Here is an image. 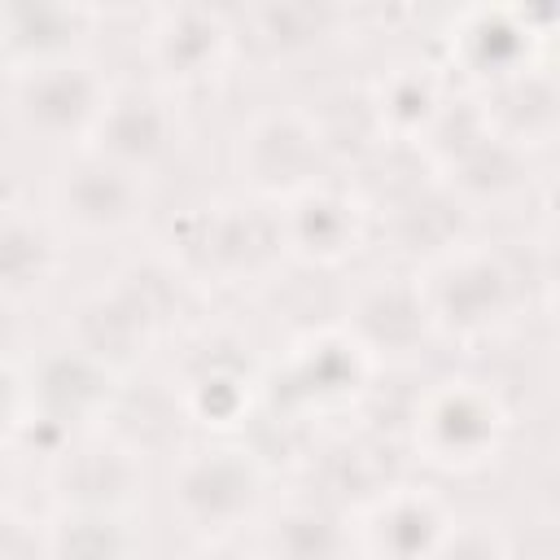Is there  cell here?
I'll list each match as a JSON object with an SVG mask.
<instances>
[{"mask_svg":"<svg viewBox=\"0 0 560 560\" xmlns=\"http://www.w3.org/2000/svg\"><path fill=\"white\" fill-rule=\"evenodd\" d=\"M464 232V206L446 188H420L389 206V236L402 254H455Z\"/></svg>","mask_w":560,"mask_h":560,"instance_id":"obj_25","label":"cell"},{"mask_svg":"<svg viewBox=\"0 0 560 560\" xmlns=\"http://www.w3.org/2000/svg\"><path fill=\"white\" fill-rule=\"evenodd\" d=\"M280 232H284V254H298L311 267H337L363 241V206L319 184L280 210Z\"/></svg>","mask_w":560,"mask_h":560,"instance_id":"obj_13","label":"cell"},{"mask_svg":"<svg viewBox=\"0 0 560 560\" xmlns=\"http://www.w3.org/2000/svg\"><path fill=\"white\" fill-rule=\"evenodd\" d=\"M249 346H241L228 332L206 337L192 346L179 363L175 398L184 407V420L197 424H236L249 407Z\"/></svg>","mask_w":560,"mask_h":560,"instance_id":"obj_9","label":"cell"},{"mask_svg":"<svg viewBox=\"0 0 560 560\" xmlns=\"http://www.w3.org/2000/svg\"><path fill=\"white\" fill-rule=\"evenodd\" d=\"M442 171L451 175L446 192L459 206H468V201H499V197H508V192H516L525 184V153L486 131L477 144L455 153Z\"/></svg>","mask_w":560,"mask_h":560,"instance_id":"obj_24","label":"cell"},{"mask_svg":"<svg viewBox=\"0 0 560 560\" xmlns=\"http://www.w3.org/2000/svg\"><path fill=\"white\" fill-rule=\"evenodd\" d=\"M346 332L368 350V359L372 354H407V350H416L433 332V319H429L420 284L398 280V276H376L372 284H363L354 293Z\"/></svg>","mask_w":560,"mask_h":560,"instance_id":"obj_14","label":"cell"},{"mask_svg":"<svg viewBox=\"0 0 560 560\" xmlns=\"http://www.w3.org/2000/svg\"><path fill=\"white\" fill-rule=\"evenodd\" d=\"M433 560H512V547L494 525L468 521V525H451L446 529V538L433 551Z\"/></svg>","mask_w":560,"mask_h":560,"instance_id":"obj_29","label":"cell"},{"mask_svg":"<svg viewBox=\"0 0 560 560\" xmlns=\"http://www.w3.org/2000/svg\"><path fill=\"white\" fill-rule=\"evenodd\" d=\"M140 486H144L140 455L118 438H83L52 459V490L66 512L118 516L136 503Z\"/></svg>","mask_w":560,"mask_h":560,"instance_id":"obj_7","label":"cell"},{"mask_svg":"<svg viewBox=\"0 0 560 560\" xmlns=\"http://www.w3.org/2000/svg\"><path fill=\"white\" fill-rule=\"evenodd\" d=\"M542 35L529 31L525 9H468L451 26V52L468 79L494 88L534 66V48Z\"/></svg>","mask_w":560,"mask_h":560,"instance_id":"obj_12","label":"cell"},{"mask_svg":"<svg viewBox=\"0 0 560 560\" xmlns=\"http://www.w3.org/2000/svg\"><path fill=\"white\" fill-rule=\"evenodd\" d=\"M114 394H118L114 372L83 359L79 350H61L39 363L35 385H31V411L61 424L66 433H74L88 420H105Z\"/></svg>","mask_w":560,"mask_h":560,"instance_id":"obj_16","label":"cell"},{"mask_svg":"<svg viewBox=\"0 0 560 560\" xmlns=\"http://www.w3.org/2000/svg\"><path fill=\"white\" fill-rule=\"evenodd\" d=\"M481 105V118H486V131L499 136L503 144L512 149H534V144H547L556 136V122H560V92H556V79L538 66L494 83L486 92Z\"/></svg>","mask_w":560,"mask_h":560,"instance_id":"obj_17","label":"cell"},{"mask_svg":"<svg viewBox=\"0 0 560 560\" xmlns=\"http://www.w3.org/2000/svg\"><path fill=\"white\" fill-rule=\"evenodd\" d=\"M57 276L52 232L22 210H0V298L22 302Z\"/></svg>","mask_w":560,"mask_h":560,"instance_id":"obj_23","label":"cell"},{"mask_svg":"<svg viewBox=\"0 0 560 560\" xmlns=\"http://www.w3.org/2000/svg\"><path fill=\"white\" fill-rule=\"evenodd\" d=\"M228 52V26L219 13L210 9H197V4H179V9H166L153 31H149V57L162 74L188 83V79H201L210 74Z\"/></svg>","mask_w":560,"mask_h":560,"instance_id":"obj_20","label":"cell"},{"mask_svg":"<svg viewBox=\"0 0 560 560\" xmlns=\"http://www.w3.org/2000/svg\"><path fill=\"white\" fill-rule=\"evenodd\" d=\"M328 149L306 109H267L236 140V171L258 197H302L319 188Z\"/></svg>","mask_w":560,"mask_h":560,"instance_id":"obj_4","label":"cell"},{"mask_svg":"<svg viewBox=\"0 0 560 560\" xmlns=\"http://www.w3.org/2000/svg\"><path fill=\"white\" fill-rule=\"evenodd\" d=\"M363 381H368V350L350 332H319L293 350L284 394L306 407H332L354 398Z\"/></svg>","mask_w":560,"mask_h":560,"instance_id":"obj_18","label":"cell"},{"mask_svg":"<svg viewBox=\"0 0 560 560\" xmlns=\"http://www.w3.org/2000/svg\"><path fill=\"white\" fill-rule=\"evenodd\" d=\"M171 245H179L184 271H210L223 280L267 276L284 258L280 214L258 201H223L192 210L171 232Z\"/></svg>","mask_w":560,"mask_h":560,"instance_id":"obj_2","label":"cell"},{"mask_svg":"<svg viewBox=\"0 0 560 560\" xmlns=\"http://www.w3.org/2000/svg\"><path fill=\"white\" fill-rule=\"evenodd\" d=\"M175 144V118L171 109L144 92V88H122L109 92L96 127H92V153L140 175L149 166H158Z\"/></svg>","mask_w":560,"mask_h":560,"instance_id":"obj_10","label":"cell"},{"mask_svg":"<svg viewBox=\"0 0 560 560\" xmlns=\"http://www.w3.org/2000/svg\"><path fill=\"white\" fill-rule=\"evenodd\" d=\"M420 293H424L433 328L455 332V337H477V332H490L512 311L516 280L494 254L459 249L433 267L429 284H420Z\"/></svg>","mask_w":560,"mask_h":560,"instance_id":"obj_5","label":"cell"},{"mask_svg":"<svg viewBox=\"0 0 560 560\" xmlns=\"http://www.w3.org/2000/svg\"><path fill=\"white\" fill-rule=\"evenodd\" d=\"M92 13L79 4H4L0 9V57L22 74L48 61L74 57Z\"/></svg>","mask_w":560,"mask_h":560,"instance_id":"obj_19","label":"cell"},{"mask_svg":"<svg viewBox=\"0 0 560 560\" xmlns=\"http://www.w3.org/2000/svg\"><path fill=\"white\" fill-rule=\"evenodd\" d=\"M372 101H376L385 136L416 144L429 131V122L438 118V109L446 105V92H442V79L424 61H398L372 88Z\"/></svg>","mask_w":560,"mask_h":560,"instance_id":"obj_22","label":"cell"},{"mask_svg":"<svg viewBox=\"0 0 560 560\" xmlns=\"http://www.w3.org/2000/svg\"><path fill=\"white\" fill-rule=\"evenodd\" d=\"M57 206L79 232L105 236V232H122L136 223V214L144 206V188H140V175L88 153L83 162H74L61 175Z\"/></svg>","mask_w":560,"mask_h":560,"instance_id":"obj_15","label":"cell"},{"mask_svg":"<svg viewBox=\"0 0 560 560\" xmlns=\"http://www.w3.org/2000/svg\"><path fill=\"white\" fill-rule=\"evenodd\" d=\"M9 490H13V477H9V464L0 459V512H9Z\"/></svg>","mask_w":560,"mask_h":560,"instance_id":"obj_34","label":"cell"},{"mask_svg":"<svg viewBox=\"0 0 560 560\" xmlns=\"http://www.w3.org/2000/svg\"><path fill=\"white\" fill-rule=\"evenodd\" d=\"M311 122L328 149V162L350 153V158H368L372 149H381L389 136L381 127V114H376V101L368 88H341L332 96H324L315 109H311Z\"/></svg>","mask_w":560,"mask_h":560,"instance_id":"obj_26","label":"cell"},{"mask_svg":"<svg viewBox=\"0 0 560 560\" xmlns=\"http://www.w3.org/2000/svg\"><path fill=\"white\" fill-rule=\"evenodd\" d=\"M48 534V560H127L131 534L118 516L105 512H66L52 521Z\"/></svg>","mask_w":560,"mask_h":560,"instance_id":"obj_27","label":"cell"},{"mask_svg":"<svg viewBox=\"0 0 560 560\" xmlns=\"http://www.w3.org/2000/svg\"><path fill=\"white\" fill-rule=\"evenodd\" d=\"M416 451L424 464L446 472L486 468L508 438V411L481 381H442L416 402Z\"/></svg>","mask_w":560,"mask_h":560,"instance_id":"obj_1","label":"cell"},{"mask_svg":"<svg viewBox=\"0 0 560 560\" xmlns=\"http://www.w3.org/2000/svg\"><path fill=\"white\" fill-rule=\"evenodd\" d=\"M451 512L429 490H381L363 516V547L372 560H433L451 529Z\"/></svg>","mask_w":560,"mask_h":560,"instance_id":"obj_11","label":"cell"},{"mask_svg":"<svg viewBox=\"0 0 560 560\" xmlns=\"http://www.w3.org/2000/svg\"><path fill=\"white\" fill-rule=\"evenodd\" d=\"M0 560H48V534L18 512H0Z\"/></svg>","mask_w":560,"mask_h":560,"instance_id":"obj_30","label":"cell"},{"mask_svg":"<svg viewBox=\"0 0 560 560\" xmlns=\"http://www.w3.org/2000/svg\"><path fill=\"white\" fill-rule=\"evenodd\" d=\"M267 560H350L354 538L332 503H289L267 525Z\"/></svg>","mask_w":560,"mask_h":560,"instance_id":"obj_21","label":"cell"},{"mask_svg":"<svg viewBox=\"0 0 560 560\" xmlns=\"http://www.w3.org/2000/svg\"><path fill=\"white\" fill-rule=\"evenodd\" d=\"M332 13L328 9H315V4H262L254 9V26H258V39L271 48V52H302L311 44L324 39Z\"/></svg>","mask_w":560,"mask_h":560,"instance_id":"obj_28","label":"cell"},{"mask_svg":"<svg viewBox=\"0 0 560 560\" xmlns=\"http://www.w3.org/2000/svg\"><path fill=\"white\" fill-rule=\"evenodd\" d=\"M26 411H31V389H26V381L18 376L13 363H0V442H4V438H18Z\"/></svg>","mask_w":560,"mask_h":560,"instance_id":"obj_31","label":"cell"},{"mask_svg":"<svg viewBox=\"0 0 560 560\" xmlns=\"http://www.w3.org/2000/svg\"><path fill=\"white\" fill-rule=\"evenodd\" d=\"M70 350H79L83 359L101 363L105 372H122V368H136L153 337H158V324L144 315V306L118 284L109 280L105 289L79 298V306L70 311Z\"/></svg>","mask_w":560,"mask_h":560,"instance_id":"obj_8","label":"cell"},{"mask_svg":"<svg viewBox=\"0 0 560 560\" xmlns=\"http://www.w3.org/2000/svg\"><path fill=\"white\" fill-rule=\"evenodd\" d=\"M188 560H254L245 547H236V542H223V538H210L201 551H192Z\"/></svg>","mask_w":560,"mask_h":560,"instance_id":"obj_33","label":"cell"},{"mask_svg":"<svg viewBox=\"0 0 560 560\" xmlns=\"http://www.w3.org/2000/svg\"><path fill=\"white\" fill-rule=\"evenodd\" d=\"M105 101H109V92H105L101 74L92 66L74 61V57L26 70L18 79V92H13L18 122L31 136H44V140L92 136Z\"/></svg>","mask_w":560,"mask_h":560,"instance_id":"obj_6","label":"cell"},{"mask_svg":"<svg viewBox=\"0 0 560 560\" xmlns=\"http://www.w3.org/2000/svg\"><path fill=\"white\" fill-rule=\"evenodd\" d=\"M171 503L179 521L206 538H223L245 525L262 503V468L249 451L206 446L179 459L171 477Z\"/></svg>","mask_w":560,"mask_h":560,"instance_id":"obj_3","label":"cell"},{"mask_svg":"<svg viewBox=\"0 0 560 560\" xmlns=\"http://www.w3.org/2000/svg\"><path fill=\"white\" fill-rule=\"evenodd\" d=\"M22 346V319H18V306L0 298V363H9V354Z\"/></svg>","mask_w":560,"mask_h":560,"instance_id":"obj_32","label":"cell"}]
</instances>
